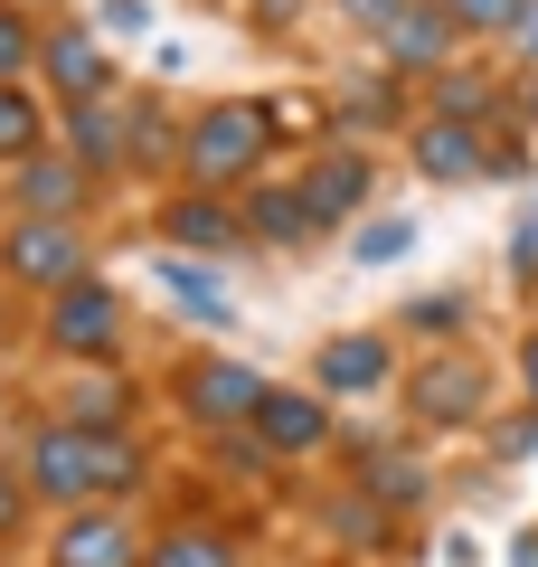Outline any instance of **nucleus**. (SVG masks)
<instances>
[{"mask_svg": "<svg viewBox=\"0 0 538 567\" xmlns=\"http://www.w3.org/2000/svg\"><path fill=\"white\" fill-rule=\"evenodd\" d=\"M133 152H170V123H161V114H133Z\"/></svg>", "mask_w": 538, "mask_h": 567, "instance_id": "obj_27", "label": "nucleus"}, {"mask_svg": "<svg viewBox=\"0 0 538 567\" xmlns=\"http://www.w3.org/2000/svg\"><path fill=\"white\" fill-rule=\"evenodd\" d=\"M123 133H133V123H114L104 104H66V162L114 171V162H123Z\"/></svg>", "mask_w": 538, "mask_h": 567, "instance_id": "obj_15", "label": "nucleus"}, {"mask_svg": "<svg viewBox=\"0 0 538 567\" xmlns=\"http://www.w3.org/2000/svg\"><path fill=\"white\" fill-rule=\"evenodd\" d=\"M39 104L20 95V85H0V162H29V152H39Z\"/></svg>", "mask_w": 538, "mask_h": 567, "instance_id": "obj_19", "label": "nucleus"}, {"mask_svg": "<svg viewBox=\"0 0 538 567\" xmlns=\"http://www.w3.org/2000/svg\"><path fill=\"white\" fill-rule=\"evenodd\" d=\"M142 567H237V548H227L218 529H170V539H161Z\"/></svg>", "mask_w": 538, "mask_h": 567, "instance_id": "obj_18", "label": "nucleus"}, {"mask_svg": "<svg viewBox=\"0 0 538 567\" xmlns=\"http://www.w3.org/2000/svg\"><path fill=\"white\" fill-rule=\"evenodd\" d=\"M369 483H379L387 502H416V492H425V473L406 464V454H369Z\"/></svg>", "mask_w": 538, "mask_h": 567, "instance_id": "obj_22", "label": "nucleus"}, {"mask_svg": "<svg viewBox=\"0 0 538 567\" xmlns=\"http://www.w3.org/2000/svg\"><path fill=\"white\" fill-rule=\"evenodd\" d=\"M0 256H10V284H39V293H66L85 275V237L66 218H20Z\"/></svg>", "mask_w": 538, "mask_h": 567, "instance_id": "obj_3", "label": "nucleus"}, {"mask_svg": "<svg viewBox=\"0 0 538 567\" xmlns=\"http://www.w3.org/2000/svg\"><path fill=\"white\" fill-rule=\"evenodd\" d=\"M29 483L58 492V502H95V492H133L142 483V445L123 435H76V425H48L39 445H29Z\"/></svg>", "mask_w": 538, "mask_h": 567, "instance_id": "obj_1", "label": "nucleus"}, {"mask_svg": "<svg viewBox=\"0 0 538 567\" xmlns=\"http://www.w3.org/2000/svg\"><path fill=\"white\" fill-rule=\"evenodd\" d=\"M48 76H58L76 104H95L104 76H114V66H104V48H95V29H58V39H48Z\"/></svg>", "mask_w": 538, "mask_h": 567, "instance_id": "obj_12", "label": "nucleus"}, {"mask_svg": "<svg viewBox=\"0 0 538 567\" xmlns=\"http://www.w3.org/2000/svg\"><path fill=\"white\" fill-rule=\"evenodd\" d=\"M179 152H189V181L199 189L246 181V171L265 162V104H218V114H199V133L179 142Z\"/></svg>", "mask_w": 538, "mask_h": 567, "instance_id": "obj_2", "label": "nucleus"}, {"mask_svg": "<svg viewBox=\"0 0 538 567\" xmlns=\"http://www.w3.org/2000/svg\"><path fill=\"white\" fill-rule=\"evenodd\" d=\"M302 199H312V218H350V208L369 199V162H359V152H321L312 181H302Z\"/></svg>", "mask_w": 538, "mask_h": 567, "instance_id": "obj_13", "label": "nucleus"}, {"mask_svg": "<svg viewBox=\"0 0 538 567\" xmlns=\"http://www.w3.org/2000/svg\"><path fill=\"white\" fill-rule=\"evenodd\" d=\"M29 58H39V39H29V20H20V10H0V85L20 76Z\"/></svg>", "mask_w": 538, "mask_h": 567, "instance_id": "obj_23", "label": "nucleus"}, {"mask_svg": "<svg viewBox=\"0 0 538 567\" xmlns=\"http://www.w3.org/2000/svg\"><path fill=\"white\" fill-rule=\"evenodd\" d=\"M510 567H538V529H529V539H519V548H510Z\"/></svg>", "mask_w": 538, "mask_h": 567, "instance_id": "obj_29", "label": "nucleus"}, {"mask_svg": "<svg viewBox=\"0 0 538 567\" xmlns=\"http://www.w3.org/2000/svg\"><path fill=\"white\" fill-rule=\"evenodd\" d=\"M114 331H123V312H114V293L95 275H76L58 293V312H48V341L58 350H114Z\"/></svg>", "mask_w": 538, "mask_h": 567, "instance_id": "obj_4", "label": "nucleus"}, {"mask_svg": "<svg viewBox=\"0 0 538 567\" xmlns=\"http://www.w3.org/2000/svg\"><path fill=\"white\" fill-rule=\"evenodd\" d=\"M473 406H482V369L463 360V350H444V360L416 369V416L425 425H454V416H473Z\"/></svg>", "mask_w": 538, "mask_h": 567, "instance_id": "obj_7", "label": "nucleus"}, {"mask_svg": "<svg viewBox=\"0 0 538 567\" xmlns=\"http://www.w3.org/2000/svg\"><path fill=\"white\" fill-rule=\"evenodd\" d=\"M161 284H170V293H179L189 312H199V322H227V293L199 275V265H161Z\"/></svg>", "mask_w": 538, "mask_h": 567, "instance_id": "obj_20", "label": "nucleus"}, {"mask_svg": "<svg viewBox=\"0 0 538 567\" xmlns=\"http://www.w3.org/2000/svg\"><path fill=\"white\" fill-rule=\"evenodd\" d=\"M379 39H387V58H397V66H444V48H454V20H444V10H397Z\"/></svg>", "mask_w": 538, "mask_h": 567, "instance_id": "obj_14", "label": "nucleus"}, {"mask_svg": "<svg viewBox=\"0 0 538 567\" xmlns=\"http://www.w3.org/2000/svg\"><path fill=\"white\" fill-rule=\"evenodd\" d=\"M519 104H529V123H538V76H529V95H519Z\"/></svg>", "mask_w": 538, "mask_h": 567, "instance_id": "obj_30", "label": "nucleus"}, {"mask_svg": "<svg viewBox=\"0 0 538 567\" xmlns=\"http://www.w3.org/2000/svg\"><path fill=\"white\" fill-rule=\"evenodd\" d=\"M416 171H425V181H473V171H482V142L463 133L454 114H435V123H416Z\"/></svg>", "mask_w": 538, "mask_h": 567, "instance_id": "obj_11", "label": "nucleus"}, {"mask_svg": "<svg viewBox=\"0 0 538 567\" xmlns=\"http://www.w3.org/2000/svg\"><path fill=\"white\" fill-rule=\"evenodd\" d=\"M340 10H350L359 29H387V20H397V10H406V0H340Z\"/></svg>", "mask_w": 538, "mask_h": 567, "instance_id": "obj_26", "label": "nucleus"}, {"mask_svg": "<svg viewBox=\"0 0 538 567\" xmlns=\"http://www.w3.org/2000/svg\"><path fill=\"white\" fill-rule=\"evenodd\" d=\"M379 379H387V341H369V331L321 350V388H379Z\"/></svg>", "mask_w": 538, "mask_h": 567, "instance_id": "obj_17", "label": "nucleus"}, {"mask_svg": "<svg viewBox=\"0 0 538 567\" xmlns=\"http://www.w3.org/2000/svg\"><path fill=\"white\" fill-rule=\"evenodd\" d=\"M161 227H170L179 246H199V256H218V246H237V208H218V189H189L179 208H161Z\"/></svg>", "mask_w": 538, "mask_h": 567, "instance_id": "obj_10", "label": "nucleus"}, {"mask_svg": "<svg viewBox=\"0 0 538 567\" xmlns=\"http://www.w3.org/2000/svg\"><path fill=\"white\" fill-rule=\"evenodd\" d=\"M246 227H256L265 246H302L312 237V199H302V189H256V199H246Z\"/></svg>", "mask_w": 538, "mask_h": 567, "instance_id": "obj_16", "label": "nucleus"}, {"mask_svg": "<svg viewBox=\"0 0 538 567\" xmlns=\"http://www.w3.org/2000/svg\"><path fill=\"white\" fill-rule=\"evenodd\" d=\"M142 548H133V529L114 520V511H76L66 520V539H58V567H133Z\"/></svg>", "mask_w": 538, "mask_h": 567, "instance_id": "obj_9", "label": "nucleus"}, {"mask_svg": "<svg viewBox=\"0 0 538 567\" xmlns=\"http://www.w3.org/2000/svg\"><path fill=\"white\" fill-rule=\"evenodd\" d=\"M256 406H265V379L237 369V360H208L199 379H189V416H199V425H246Z\"/></svg>", "mask_w": 538, "mask_h": 567, "instance_id": "obj_5", "label": "nucleus"}, {"mask_svg": "<svg viewBox=\"0 0 538 567\" xmlns=\"http://www.w3.org/2000/svg\"><path fill=\"white\" fill-rule=\"evenodd\" d=\"M529 388H538V341H529Z\"/></svg>", "mask_w": 538, "mask_h": 567, "instance_id": "obj_31", "label": "nucleus"}, {"mask_svg": "<svg viewBox=\"0 0 538 567\" xmlns=\"http://www.w3.org/2000/svg\"><path fill=\"white\" fill-rule=\"evenodd\" d=\"M10 199H20L29 218H66V208L85 199V162H48V152H29V162L10 171Z\"/></svg>", "mask_w": 538, "mask_h": 567, "instance_id": "obj_8", "label": "nucleus"}, {"mask_svg": "<svg viewBox=\"0 0 538 567\" xmlns=\"http://www.w3.org/2000/svg\"><path fill=\"white\" fill-rule=\"evenodd\" d=\"M0 529H20V473H10V454H0Z\"/></svg>", "mask_w": 538, "mask_h": 567, "instance_id": "obj_28", "label": "nucleus"}, {"mask_svg": "<svg viewBox=\"0 0 538 567\" xmlns=\"http://www.w3.org/2000/svg\"><path fill=\"white\" fill-rule=\"evenodd\" d=\"M406 237H416V227H406V218H387V227H369V237H359V256H369V265H387V256H406Z\"/></svg>", "mask_w": 538, "mask_h": 567, "instance_id": "obj_24", "label": "nucleus"}, {"mask_svg": "<svg viewBox=\"0 0 538 567\" xmlns=\"http://www.w3.org/2000/svg\"><path fill=\"white\" fill-rule=\"evenodd\" d=\"M510 39H519V58H529V76H538V0H519V20H510Z\"/></svg>", "mask_w": 538, "mask_h": 567, "instance_id": "obj_25", "label": "nucleus"}, {"mask_svg": "<svg viewBox=\"0 0 538 567\" xmlns=\"http://www.w3.org/2000/svg\"><path fill=\"white\" fill-rule=\"evenodd\" d=\"M435 10H444L454 29H510V20H519V0H435Z\"/></svg>", "mask_w": 538, "mask_h": 567, "instance_id": "obj_21", "label": "nucleus"}, {"mask_svg": "<svg viewBox=\"0 0 538 567\" xmlns=\"http://www.w3.org/2000/svg\"><path fill=\"white\" fill-rule=\"evenodd\" d=\"M246 425H256V435H265L275 454H312L321 435H331V416H321V398H302V388H265V406H256Z\"/></svg>", "mask_w": 538, "mask_h": 567, "instance_id": "obj_6", "label": "nucleus"}]
</instances>
